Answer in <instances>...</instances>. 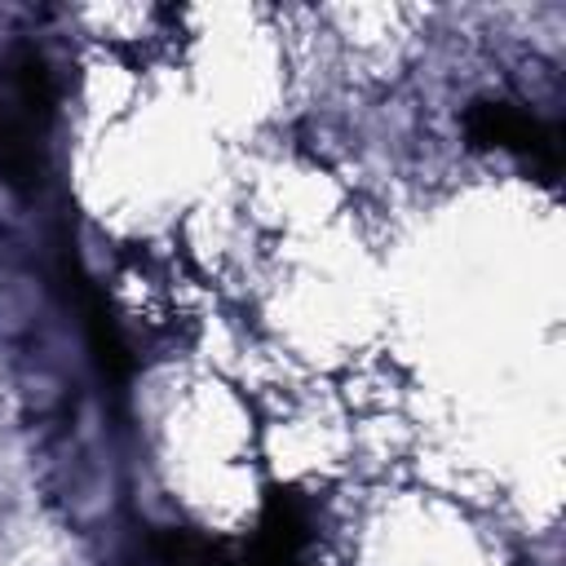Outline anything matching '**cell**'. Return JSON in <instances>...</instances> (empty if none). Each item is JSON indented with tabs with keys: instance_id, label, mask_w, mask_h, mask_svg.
<instances>
[{
	"instance_id": "obj_2",
	"label": "cell",
	"mask_w": 566,
	"mask_h": 566,
	"mask_svg": "<svg viewBox=\"0 0 566 566\" xmlns=\"http://www.w3.org/2000/svg\"><path fill=\"white\" fill-rule=\"evenodd\" d=\"M53 124V75L40 49L18 44L0 66V172L13 186L40 181Z\"/></svg>"
},
{
	"instance_id": "obj_1",
	"label": "cell",
	"mask_w": 566,
	"mask_h": 566,
	"mask_svg": "<svg viewBox=\"0 0 566 566\" xmlns=\"http://www.w3.org/2000/svg\"><path fill=\"white\" fill-rule=\"evenodd\" d=\"M305 544H310V517L292 491H274L265 500L256 535L243 544L177 526L150 535L155 566H305Z\"/></svg>"
},
{
	"instance_id": "obj_3",
	"label": "cell",
	"mask_w": 566,
	"mask_h": 566,
	"mask_svg": "<svg viewBox=\"0 0 566 566\" xmlns=\"http://www.w3.org/2000/svg\"><path fill=\"white\" fill-rule=\"evenodd\" d=\"M464 137L473 146L509 150L526 159L544 181H557L562 172V133L553 119L526 111L522 102L509 97H478L464 106Z\"/></svg>"
}]
</instances>
